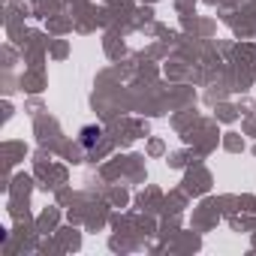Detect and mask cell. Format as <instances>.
<instances>
[{
	"mask_svg": "<svg viewBox=\"0 0 256 256\" xmlns=\"http://www.w3.org/2000/svg\"><path fill=\"white\" fill-rule=\"evenodd\" d=\"M78 136H82V145H84V148H94V145L100 142L102 130H100V126H84V130H82Z\"/></svg>",
	"mask_w": 256,
	"mask_h": 256,
	"instance_id": "obj_1",
	"label": "cell"
}]
</instances>
